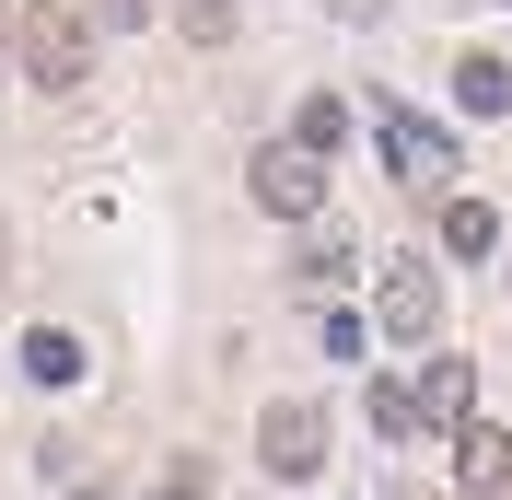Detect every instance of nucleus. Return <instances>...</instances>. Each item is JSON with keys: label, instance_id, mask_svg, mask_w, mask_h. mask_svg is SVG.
I'll return each mask as SVG.
<instances>
[{"label": "nucleus", "instance_id": "16", "mask_svg": "<svg viewBox=\"0 0 512 500\" xmlns=\"http://www.w3.org/2000/svg\"><path fill=\"white\" fill-rule=\"evenodd\" d=\"M94 12H105V24H140V12H152V0H94Z\"/></svg>", "mask_w": 512, "mask_h": 500}, {"label": "nucleus", "instance_id": "18", "mask_svg": "<svg viewBox=\"0 0 512 500\" xmlns=\"http://www.w3.org/2000/svg\"><path fill=\"white\" fill-rule=\"evenodd\" d=\"M0 47H12V12H0Z\"/></svg>", "mask_w": 512, "mask_h": 500}, {"label": "nucleus", "instance_id": "4", "mask_svg": "<svg viewBox=\"0 0 512 500\" xmlns=\"http://www.w3.org/2000/svg\"><path fill=\"white\" fill-rule=\"evenodd\" d=\"M245 187H256V210H268V221H315V210H326V163L291 152V140H268V152L245 163Z\"/></svg>", "mask_w": 512, "mask_h": 500}, {"label": "nucleus", "instance_id": "9", "mask_svg": "<svg viewBox=\"0 0 512 500\" xmlns=\"http://www.w3.org/2000/svg\"><path fill=\"white\" fill-rule=\"evenodd\" d=\"M338 140H350V105H338V94H303V117H291V152H338Z\"/></svg>", "mask_w": 512, "mask_h": 500}, {"label": "nucleus", "instance_id": "8", "mask_svg": "<svg viewBox=\"0 0 512 500\" xmlns=\"http://www.w3.org/2000/svg\"><path fill=\"white\" fill-rule=\"evenodd\" d=\"M454 105H466V117H501L512 105V59L501 47H466V59H454Z\"/></svg>", "mask_w": 512, "mask_h": 500}, {"label": "nucleus", "instance_id": "14", "mask_svg": "<svg viewBox=\"0 0 512 500\" xmlns=\"http://www.w3.org/2000/svg\"><path fill=\"white\" fill-rule=\"evenodd\" d=\"M303 280H315V291H338V280H350V245H326V233H315V245H303Z\"/></svg>", "mask_w": 512, "mask_h": 500}, {"label": "nucleus", "instance_id": "7", "mask_svg": "<svg viewBox=\"0 0 512 500\" xmlns=\"http://www.w3.org/2000/svg\"><path fill=\"white\" fill-rule=\"evenodd\" d=\"M408 396H419V431H466V419H478V373H466V361H431Z\"/></svg>", "mask_w": 512, "mask_h": 500}, {"label": "nucleus", "instance_id": "17", "mask_svg": "<svg viewBox=\"0 0 512 500\" xmlns=\"http://www.w3.org/2000/svg\"><path fill=\"white\" fill-rule=\"evenodd\" d=\"M326 12H338V24H373V12H384V0H326Z\"/></svg>", "mask_w": 512, "mask_h": 500}, {"label": "nucleus", "instance_id": "2", "mask_svg": "<svg viewBox=\"0 0 512 500\" xmlns=\"http://www.w3.org/2000/svg\"><path fill=\"white\" fill-rule=\"evenodd\" d=\"M373 326L396 349H419L431 326H443V280H431V256H384V280H373Z\"/></svg>", "mask_w": 512, "mask_h": 500}, {"label": "nucleus", "instance_id": "5", "mask_svg": "<svg viewBox=\"0 0 512 500\" xmlns=\"http://www.w3.org/2000/svg\"><path fill=\"white\" fill-rule=\"evenodd\" d=\"M256 466H268V477H315V466H326V407L280 396L268 419H256Z\"/></svg>", "mask_w": 512, "mask_h": 500}, {"label": "nucleus", "instance_id": "13", "mask_svg": "<svg viewBox=\"0 0 512 500\" xmlns=\"http://www.w3.org/2000/svg\"><path fill=\"white\" fill-rule=\"evenodd\" d=\"M373 431L384 442H419V396H408V384H373Z\"/></svg>", "mask_w": 512, "mask_h": 500}, {"label": "nucleus", "instance_id": "1", "mask_svg": "<svg viewBox=\"0 0 512 500\" xmlns=\"http://www.w3.org/2000/svg\"><path fill=\"white\" fill-rule=\"evenodd\" d=\"M12 70H24L35 94H70V82L94 70V24H82V12H59V0L12 12Z\"/></svg>", "mask_w": 512, "mask_h": 500}, {"label": "nucleus", "instance_id": "12", "mask_svg": "<svg viewBox=\"0 0 512 500\" xmlns=\"http://www.w3.org/2000/svg\"><path fill=\"white\" fill-rule=\"evenodd\" d=\"M233 24H245V0H175V35L187 47H233Z\"/></svg>", "mask_w": 512, "mask_h": 500}, {"label": "nucleus", "instance_id": "15", "mask_svg": "<svg viewBox=\"0 0 512 500\" xmlns=\"http://www.w3.org/2000/svg\"><path fill=\"white\" fill-rule=\"evenodd\" d=\"M140 500H210V477H198V466H163V477H152Z\"/></svg>", "mask_w": 512, "mask_h": 500}, {"label": "nucleus", "instance_id": "11", "mask_svg": "<svg viewBox=\"0 0 512 500\" xmlns=\"http://www.w3.org/2000/svg\"><path fill=\"white\" fill-rule=\"evenodd\" d=\"M24 373L35 384H82V338H70V326H35V338H24Z\"/></svg>", "mask_w": 512, "mask_h": 500}, {"label": "nucleus", "instance_id": "3", "mask_svg": "<svg viewBox=\"0 0 512 500\" xmlns=\"http://www.w3.org/2000/svg\"><path fill=\"white\" fill-rule=\"evenodd\" d=\"M373 140H384V163H396L408 187H443L454 163H466V152H454V128H443V117H419V105H384Z\"/></svg>", "mask_w": 512, "mask_h": 500}, {"label": "nucleus", "instance_id": "10", "mask_svg": "<svg viewBox=\"0 0 512 500\" xmlns=\"http://www.w3.org/2000/svg\"><path fill=\"white\" fill-rule=\"evenodd\" d=\"M443 245L454 256H489L501 245V210H489V198H443Z\"/></svg>", "mask_w": 512, "mask_h": 500}, {"label": "nucleus", "instance_id": "6", "mask_svg": "<svg viewBox=\"0 0 512 500\" xmlns=\"http://www.w3.org/2000/svg\"><path fill=\"white\" fill-rule=\"evenodd\" d=\"M454 489L512 500V431H501V419H466V431H454Z\"/></svg>", "mask_w": 512, "mask_h": 500}, {"label": "nucleus", "instance_id": "19", "mask_svg": "<svg viewBox=\"0 0 512 500\" xmlns=\"http://www.w3.org/2000/svg\"><path fill=\"white\" fill-rule=\"evenodd\" d=\"M70 500H105V489H70Z\"/></svg>", "mask_w": 512, "mask_h": 500}]
</instances>
